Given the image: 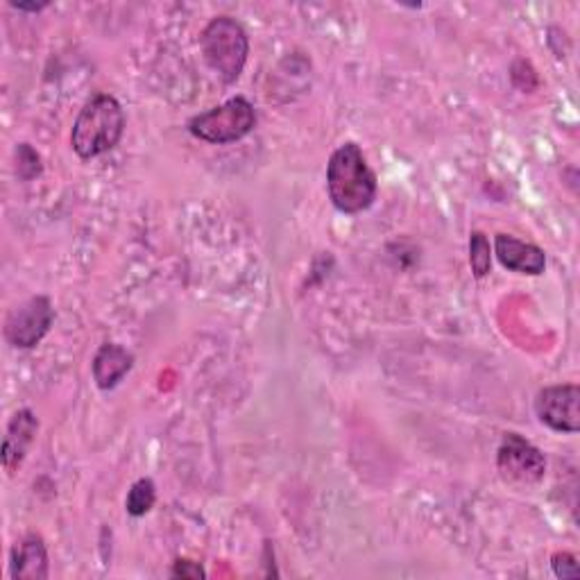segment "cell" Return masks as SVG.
<instances>
[{
	"label": "cell",
	"instance_id": "cell-1",
	"mask_svg": "<svg viewBox=\"0 0 580 580\" xmlns=\"http://www.w3.org/2000/svg\"><path fill=\"white\" fill-rule=\"evenodd\" d=\"M327 189L334 207L342 213H361L377 200V175L356 144L340 146L327 166Z\"/></svg>",
	"mask_w": 580,
	"mask_h": 580
},
{
	"label": "cell",
	"instance_id": "cell-2",
	"mask_svg": "<svg viewBox=\"0 0 580 580\" xmlns=\"http://www.w3.org/2000/svg\"><path fill=\"white\" fill-rule=\"evenodd\" d=\"M125 131V114L120 103L109 94L88 101L75 118L71 146L80 159H94L114 150Z\"/></svg>",
	"mask_w": 580,
	"mask_h": 580
},
{
	"label": "cell",
	"instance_id": "cell-3",
	"mask_svg": "<svg viewBox=\"0 0 580 580\" xmlns=\"http://www.w3.org/2000/svg\"><path fill=\"white\" fill-rule=\"evenodd\" d=\"M200 49L207 66L225 84L241 77L247 55L250 39L245 28L232 17L213 19L200 34Z\"/></svg>",
	"mask_w": 580,
	"mask_h": 580
},
{
	"label": "cell",
	"instance_id": "cell-4",
	"mask_svg": "<svg viewBox=\"0 0 580 580\" xmlns=\"http://www.w3.org/2000/svg\"><path fill=\"white\" fill-rule=\"evenodd\" d=\"M254 125H256L254 105L247 98L239 96L222 103L220 107L193 116L189 120V131L200 141L225 146L247 137Z\"/></svg>",
	"mask_w": 580,
	"mask_h": 580
},
{
	"label": "cell",
	"instance_id": "cell-5",
	"mask_svg": "<svg viewBox=\"0 0 580 580\" xmlns=\"http://www.w3.org/2000/svg\"><path fill=\"white\" fill-rule=\"evenodd\" d=\"M497 467L506 483L528 487L540 483L547 472L545 454L517 433H506L497 454Z\"/></svg>",
	"mask_w": 580,
	"mask_h": 580
},
{
	"label": "cell",
	"instance_id": "cell-6",
	"mask_svg": "<svg viewBox=\"0 0 580 580\" xmlns=\"http://www.w3.org/2000/svg\"><path fill=\"white\" fill-rule=\"evenodd\" d=\"M55 323V308L46 295H34L10 310L6 320V340L19 349L36 347Z\"/></svg>",
	"mask_w": 580,
	"mask_h": 580
},
{
	"label": "cell",
	"instance_id": "cell-7",
	"mask_svg": "<svg viewBox=\"0 0 580 580\" xmlns=\"http://www.w3.org/2000/svg\"><path fill=\"white\" fill-rule=\"evenodd\" d=\"M535 415L551 431L578 433L580 429V388L576 383L549 386L535 397Z\"/></svg>",
	"mask_w": 580,
	"mask_h": 580
},
{
	"label": "cell",
	"instance_id": "cell-8",
	"mask_svg": "<svg viewBox=\"0 0 580 580\" xmlns=\"http://www.w3.org/2000/svg\"><path fill=\"white\" fill-rule=\"evenodd\" d=\"M495 254L504 267L519 275L538 277L545 273V267H547L545 250H540L532 243H524L508 234H499L495 239Z\"/></svg>",
	"mask_w": 580,
	"mask_h": 580
},
{
	"label": "cell",
	"instance_id": "cell-9",
	"mask_svg": "<svg viewBox=\"0 0 580 580\" xmlns=\"http://www.w3.org/2000/svg\"><path fill=\"white\" fill-rule=\"evenodd\" d=\"M39 431V420L30 409L19 411L12 422L8 424L6 431V440H3V467L12 474L17 467H21V463L25 461L34 435Z\"/></svg>",
	"mask_w": 580,
	"mask_h": 580
},
{
	"label": "cell",
	"instance_id": "cell-10",
	"mask_svg": "<svg viewBox=\"0 0 580 580\" xmlns=\"http://www.w3.org/2000/svg\"><path fill=\"white\" fill-rule=\"evenodd\" d=\"M10 573L14 580H46L49 578V551L39 535H25L14 547Z\"/></svg>",
	"mask_w": 580,
	"mask_h": 580
},
{
	"label": "cell",
	"instance_id": "cell-11",
	"mask_svg": "<svg viewBox=\"0 0 580 580\" xmlns=\"http://www.w3.org/2000/svg\"><path fill=\"white\" fill-rule=\"evenodd\" d=\"M131 368H134V356L125 347L116 342H107L98 349L94 359V379L101 390H112L125 379V375Z\"/></svg>",
	"mask_w": 580,
	"mask_h": 580
},
{
	"label": "cell",
	"instance_id": "cell-12",
	"mask_svg": "<svg viewBox=\"0 0 580 580\" xmlns=\"http://www.w3.org/2000/svg\"><path fill=\"white\" fill-rule=\"evenodd\" d=\"M155 502H157V487H155L152 478H139L129 487L125 508L131 517H144L152 510Z\"/></svg>",
	"mask_w": 580,
	"mask_h": 580
},
{
	"label": "cell",
	"instance_id": "cell-13",
	"mask_svg": "<svg viewBox=\"0 0 580 580\" xmlns=\"http://www.w3.org/2000/svg\"><path fill=\"white\" fill-rule=\"evenodd\" d=\"M470 265L476 280H483L489 273V267H493V247H489L487 236L481 232L470 236Z\"/></svg>",
	"mask_w": 580,
	"mask_h": 580
},
{
	"label": "cell",
	"instance_id": "cell-14",
	"mask_svg": "<svg viewBox=\"0 0 580 580\" xmlns=\"http://www.w3.org/2000/svg\"><path fill=\"white\" fill-rule=\"evenodd\" d=\"M17 170L21 180H32L41 172V157L36 155V150L28 144H21L17 148Z\"/></svg>",
	"mask_w": 580,
	"mask_h": 580
},
{
	"label": "cell",
	"instance_id": "cell-15",
	"mask_svg": "<svg viewBox=\"0 0 580 580\" xmlns=\"http://www.w3.org/2000/svg\"><path fill=\"white\" fill-rule=\"evenodd\" d=\"M551 567H553V573L558 578H578L580 576V567H578V560L576 556L571 553H556L551 558Z\"/></svg>",
	"mask_w": 580,
	"mask_h": 580
},
{
	"label": "cell",
	"instance_id": "cell-16",
	"mask_svg": "<svg viewBox=\"0 0 580 580\" xmlns=\"http://www.w3.org/2000/svg\"><path fill=\"white\" fill-rule=\"evenodd\" d=\"M172 578H189V580H202L207 578V571L200 567V562H191V560H177L172 565L170 571Z\"/></svg>",
	"mask_w": 580,
	"mask_h": 580
},
{
	"label": "cell",
	"instance_id": "cell-17",
	"mask_svg": "<svg viewBox=\"0 0 580 580\" xmlns=\"http://www.w3.org/2000/svg\"><path fill=\"white\" fill-rule=\"evenodd\" d=\"M12 8H17V10H23V12H41L43 8H49V3H41V6H25V3H12Z\"/></svg>",
	"mask_w": 580,
	"mask_h": 580
}]
</instances>
